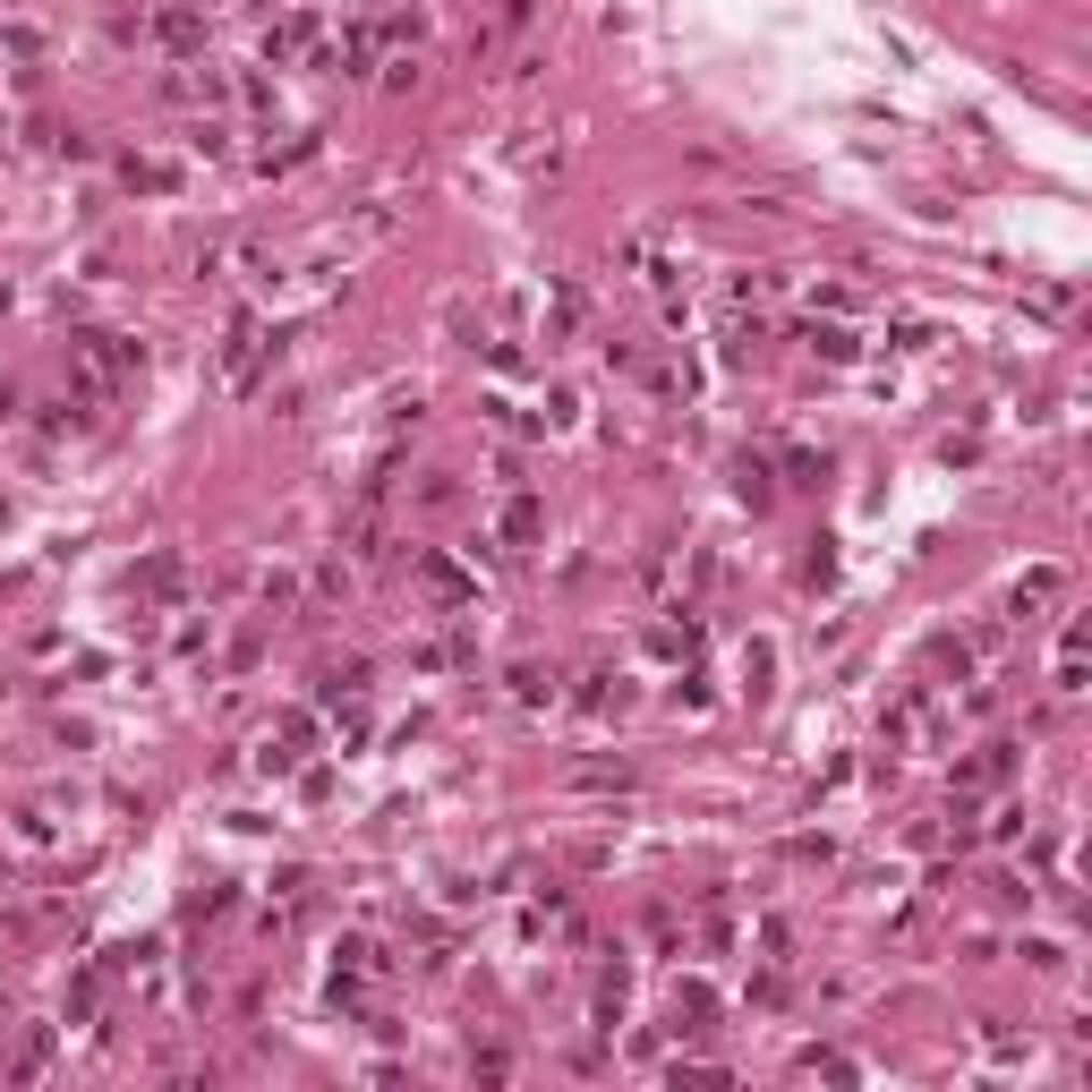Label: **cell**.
<instances>
[{
	"label": "cell",
	"mask_w": 1092,
	"mask_h": 1092,
	"mask_svg": "<svg viewBox=\"0 0 1092 1092\" xmlns=\"http://www.w3.org/2000/svg\"><path fill=\"white\" fill-rule=\"evenodd\" d=\"M137 367H145V351H137L128 334H77V375H86V393H120Z\"/></svg>",
	"instance_id": "obj_1"
},
{
	"label": "cell",
	"mask_w": 1092,
	"mask_h": 1092,
	"mask_svg": "<svg viewBox=\"0 0 1092 1092\" xmlns=\"http://www.w3.org/2000/svg\"><path fill=\"white\" fill-rule=\"evenodd\" d=\"M154 34H162L171 52H197V43H205V17H197V9H162V17H154Z\"/></svg>",
	"instance_id": "obj_2"
},
{
	"label": "cell",
	"mask_w": 1092,
	"mask_h": 1092,
	"mask_svg": "<svg viewBox=\"0 0 1092 1092\" xmlns=\"http://www.w3.org/2000/svg\"><path fill=\"white\" fill-rule=\"evenodd\" d=\"M223 367H231V384H247V375H256V316H240V325H231V342H223Z\"/></svg>",
	"instance_id": "obj_3"
},
{
	"label": "cell",
	"mask_w": 1092,
	"mask_h": 1092,
	"mask_svg": "<svg viewBox=\"0 0 1092 1092\" xmlns=\"http://www.w3.org/2000/svg\"><path fill=\"white\" fill-rule=\"evenodd\" d=\"M308 34H316V26H308V9H299V17H282V26L265 34V52H273V60H290V52H308Z\"/></svg>",
	"instance_id": "obj_4"
},
{
	"label": "cell",
	"mask_w": 1092,
	"mask_h": 1092,
	"mask_svg": "<svg viewBox=\"0 0 1092 1092\" xmlns=\"http://www.w3.org/2000/svg\"><path fill=\"white\" fill-rule=\"evenodd\" d=\"M538 521H547V512H538L529 495H512V504H504V538H512V547H529V538H538Z\"/></svg>",
	"instance_id": "obj_5"
},
{
	"label": "cell",
	"mask_w": 1092,
	"mask_h": 1092,
	"mask_svg": "<svg viewBox=\"0 0 1092 1092\" xmlns=\"http://www.w3.org/2000/svg\"><path fill=\"white\" fill-rule=\"evenodd\" d=\"M803 342H811V351H828V359H853V334H846V325H811Z\"/></svg>",
	"instance_id": "obj_6"
},
{
	"label": "cell",
	"mask_w": 1092,
	"mask_h": 1092,
	"mask_svg": "<svg viewBox=\"0 0 1092 1092\" xmlns=\"http://www.w3.org/2000/svg\"><path fill=\"white\" fill-rule=\"evenodd\" d=\"M128 188H171V162H128Z\"/></svg>",
	"instance_id": "obj_7"
},
{
	"label": "cell",
	"mask_w": 1092,
	"mask_h": 1092,
	"mask_svg": "<svg viewBox=\"0 0 1092 1092\" xmlns=\"http://www.w3.org/2000/svg\"><path fill=\"white\" fill-rule=\"evenodd\" d=\"M359 9H375V0H359Z\"/></svg>",
	"instance_id": "obj_8"
}]
</instances>
